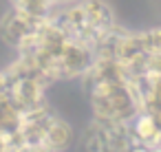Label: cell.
I'll list each match as a JSON object with an SVG mask.
<instances>
[{"label":"cell","instance_id":"6da1fadb","mask_svg":"<svg viewBox=\"0 0 161 152\" xmlns=\"http://www.w3.org/2000/svg\"><path fill=\"white\" fill-rule=\"evenodd\" d=\"M91 115L97 121H132L141 110V104L130 86V82L99 84L88 90Z\"/></svg>","mask_w":161,"mask_h":152},{"label":"cell","instance_id":"7a4b0ae2","mask_svg":"<svg viewBox=\"0 0 161 152\" xmlns=\"http://www.w3.org/2000/svg\"><path fill=\"white\" fill-rule=\"evenodd\" d=\"M95 60V49L82 40H75L71 38L62 53H60V60H58V77L60 79H80L93 64Z\"/></svg>","mask_w":161,"mask_h":152},{"label":"cell","instance_id":"3957f363","mask_svg":"<svg viewBox=\"0 0 161 152\" xmlns=\"http://www.w3.org/2000/svg\"><path fill=\"white\" fill-rule=\"evenodd\" d=\"M7 97L14 101V106L25 115L29 110H36L47 101V86L31 77H9V90Z\"/></svg>","mask_w":161,"mask_h":152},{"label":"cell","instance_id":"277c9868","mask_svg":"<svg viewBox=\"0 0 161 152\" xmlns=\"http://www.w3.org/2000/svg\"><path fill=\"white\" fill-rule=\"evenodd\" d=\"M42 22L44 20H38V18H33V16H29L22 9L11 5V9L3 16V20H0V38H3L9 46L18 49V44L25 38H29L31 33H36Z\"/></svg>","mask_w":161,"mask_h":152},{"label":"cell","instance_id":"5b68a950","mask_svg":"<svg viewBox=\"0 0 161 152\" xmlns=\"http://www.w3.org/2000/svg\"><path fill=\"white\" fill-rule=\"evenodd\" d=\"M82 7H84V11H86L88 24L93 27V31H95L99 38L117 24V22H115L113 7L106 3V0H82Z\"/></svg>","mask_w":161,"mask_h":152},{"label":"cell","instance_id":"8992f818","mask_svg":"<svg viewBox=\"0 0 161 152\" xmlns=\"http://www.w3.org/2000/svg\"><path fill=\"white\" fill-rule=\"evenodd\" d=\"M73 143V128L69 121H64L62 117L53 115V119L49 121L47 130H44V145H49L53 152H64L69 150Z\"/></svg>","mask_w":161,"mask_h":152},{"label":"cell","instance_id":"52a82bcc","mask_svg":"<svg viewBox=\"0 0 161 152\" xmlns=\"http://www.w3.org/2000/svg\"><path fill=\"white\" fill-rule=\"evenodd\" d=\"M22 121V112L7 95H0V132H14Z\"/></svg>","mask_w":161,"mask_h":152},{"label":"cell","instance_id":"ba28073f","mask_svg":"<svg viewBox=\"0 0 161 152\" xmlns=\"http://www.w3.org/2000/svg\"><path fill=\"white\" fill-rule=\"evenodd\" d=\"M141 40L148 53H161V27L141 31Z\"/></svg>","mask_w":161,"mask_h":152},{"label":"cell","instance_id":"9c48e42d","mask_svg":"<svg viewBox=\"0 0 161 152\" xmlns=\"http://www.w3.org/2000/svg\"><path fill=\"white\" fill-rule=\"evenodd\" d=\"M9 90V75L7 71H0V95H7Z\"/></svg>","mask_w":161,"mask_h":152},{"label":"cell","instance_id":"30bf717a","mask_svg":"<svg viewBox=\"0 0 161 152\" xmlns=\"http://www.w3.org/2000/svg\"><path fill=\"white\" fill-rule=\"evenodd\" d=\"M146 152H161V145H154V148H148Z\"/></svg>","mask_w":161,"mask_h":152}]
</instances>
